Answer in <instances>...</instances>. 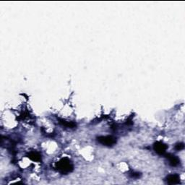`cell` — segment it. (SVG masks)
I'll use <instances>...</instances> for the list:
<instances>
[{
  "mask_svg": "<svg viewBox=\"0 0 185 185\" xmlns=\"http://www.w3.org/2000/svg\"><path fill=\"white\" fill-rule=\"evenodd\" d=\"M60 122L61 124H62L64 126H65V127H70V128H74V127L76 126V125H75V123L70 122H66V121H64V120H60Z\"/></svg>",
  "mask_w": 185,
  "mask_h": 185,
  "instance_id": "7",
  "label": "cell"
},
{
  "mask_svg": "<svg viewBox=\"0 0 185 185\" xmlns=\"http://www.w3.org/2000/svg\"><path fill=\"white\" fill-rule=\"evenodd\" d=\"M166 179L169 184H177L180 183V178L177 174H170L166 177Z\"/></svg>",
  "mask_w": 185,
  "mask_h": 185,
  "instance_id": "4",
  "label": "cell"
},
{
  "mask_svg": "<svg viewBox=\"0 0 185 185\" xmlns=\"http://www.w3.org/2000/svg\"><path fill=\"white\" fill-rule=\"evenodd\" d=\"M139 176H140V175H139L138 173H134V174L132 173V177H138Z\"/></svg>",
  "mask_w": 185,
  "mask_h": 185,
  "instance_id": "9",
  "label": "cell"
},
{
  "mask_svg": "<svg viewBox=\"0 0 185 185\" xmlns=\"http://www.w3.org/2000/svg\"><path fill=\"white\" fill-rule=\"evenodd\" d=\"M28 158L33 161H40L41 159V156L38 152H31L28 155Z\"/></svg>",
  "mask_w": 185,
  "mask_h": 185,
  "instance_id": "6",
  "label": "cell"
},
{
  "mask_svg": "<svg viewBox=\"0 0 185 185\" xmlns=\"http://www.w3.org/2000/svg\"><path fill=\"white\" fill-rule=\"evenodd\" d=\"M98 141L103 145L112 146L116 144V139L113 136H101L98 138Z\"/></svg>",
  "mask_w": 185,
  "mask_h": 185,
  "instance_id": "2",
  "label": "cell"
},
{
  "mask_svg": "<svg viewBox=\"0 0 185 185\" xmlns=\"http://www.w3.org/2000/svg\"><path fill=\"white\" fill-rule=\"evenodd\" d=\"M166 158L169 159V164L171 166H177L179 165V164L180 163V160L177 158L175 155H171V154H167L166 155Z\"/></svg>",
  "mask_w": 185,
  "mask_h": 185,
  "instance_id": "5",
  "label": "cell"
},
{
  "mask_svg": "<svg viewBox=\"0 0 185 185\" xmlns=\"http://www.w3.org/2000/svg\"><path fill=\"white\" fill-rule=\"evenodd\" d=\"M168 148V146L161 142H156L153 145V149L155 152L159 155H163L166 153V151Z\"/></svg>",
  "mask_w": 185,
  "mask_h": 185,
  "instance_id": "3",
  "label": "cell"
},
{
  "mask_svg": "<svg viewBox=\"0 0 185 185\" xmlns=\"http://www.w3.org/2000/svg\"><path fill=\"white\" fill-rule=\"evenodd\" d=\"M184 143H182V142H180V143H177V145H175V149L177 150V151H182V150L184 149Z\"/></svg>",
  "mask_w": 185,
  "mask_h": 185,
  "instance_id": "8",
  "label": "cell"
},
{
  "mask_svg": "<svg viewBox=\"0 0 185 185\" xmlns=\"http://www.w3.org/2000/svg\"><path fill=\"white\" fill-rule=\"evenodd\" d=\"M55 167L61 173L65 174L73 171V164H72L69 159L67 158L61 159L60 161L57 163Z\"/></svg>",
  "mask_w": 185,
  "mask_h": 185,
  "instance_id": "1",
  "label": "cell"
}]
</instances>
